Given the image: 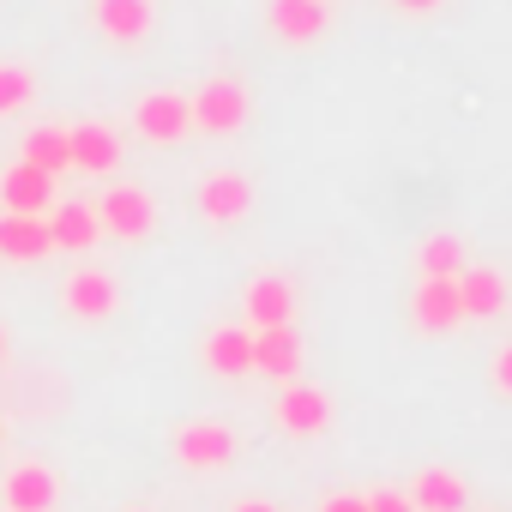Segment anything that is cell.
<instances>
[{"label":"cell","instance_id":"cell-1","mask_svg":"<svg viewBox=\"0 0 512 512\" xmlns=\"http://www.w3.org/2000/svg\"><path fill=\"white\" fill-rule=\"evenodd\" d=\"M187 103H193V127L199 133H235V127H247V85H235V79H205L199 97H187Z\"/></svg>","mask_w":512,"mask_h":512},{"label":"cell","instance_id":"cell-2","mask_svg":"<svg viewBox=\"0 0 512 512\" xmlns=\"http://www.w3.org/2000/svg\"><path fill=\"white\" fill-rule=\"evenodd\" d=\"M97 223H103L109 235H121V241H139V235L157 229V205H151V193H139V187H109L103 205H97Z\"/></svg>","mask_w":512,"mask_h":512},{"label":"cell","instance_id":"cell-3","mask_svg":"<svg viewBox=\"0 0 512 512\" xmlns=\"http://www.w3.org/2000/svg\"><path fill=\"white\" fill-rule=\"evenodd\" d=\"M133 127H139L151 145H175V139L193 127V103H187V97H175V91H151V97H139Z\"/></svg>","mask_w":512,"mask_h":512},{"label":"cell","instance_id":"cell-4","mask_svg":"<svg viewBox=\"0 0 512 512\" xmlns=\"http://www.w3.org/2000/svg\"><path fill=\"white\" fill-rule=\"evenodd\" d=\"M43 253H55V241H49V211H43V217H31V211H0V260L31 266V260H43Z\"/></svg>","mask_w":512,"mask_h":512},{"label":"cell","instance_id":"cell-5","mask_svg":"<svg viewBox=\"0 0 512 512\" xmlns=\"http://www.w3.org/2000/svg\"><path fill=\"white\" fill-rule=\"evenodd\" d=\"M247 332H266V326H296V284L290 278H253L247 296Z\"/></svg>","mask_w":512,"mask_h":512},{"label":"cell","instance_id":"cell-6","mask_svg":"<svg viewBox=\"0 0 512 512\" xmlns=\"http://www.w3.org/2000/svg\"><path fill=\"white\" fill-rule=\"evenodd\" d=\"M175 452H181L187 470H223V464L235 458V434H229L223 422H187V428L175 434Z\"/></svg>","mask_w":512,"mask_h":512},{"label":"cell","instance_id":"cell-7","mask_svg":"<svg viewBox=\"0 0 512 512\" xmlns=\"http://www.w3.org/2000/svg\"><path fill=\"white\" fill-rule=\"evenodd\" d=\"M49 205H55V175L31 169L25 157L0 175V211H31V217H43Z\"/></svg>","mask_w":512,"mask_h":512},{"label":"cell","instance_id":"cell-8","mask_svg":"<svg viewBox=\"0 0 512 512\" xmlns=\"http://www.w3.org/2000/svg\"><path fill=\"white\" fill-rule=\"evenodd\" d=\"M247 205H253V181H247V175L217 169V175L199 181V211H205L211 223H235V217H247Z\"/></svg>","mask_w":512,"mask_h":512},{"label":"cell","instance_id":"cell-9","mask_svg":"<svg viewBox=\"0 0 512 512\" xmlns=\"http://www.w3.org/2000/svg\"><path fill=\"white\" fill-rule=\"evenodd\" d=\"M157 7L151 0H91V25L109 37V43H139L151 31Z\"/></svg>","mask_w":512,"mask_h":512},{"label":"cell","instance_id":"cell-10","mask_svg":"<svg viewBox=\"0 0 512 512\" xmlns=\"http://www.w3.org/2000/svg\"><path fill=\"white\" fill-rule=\"evenodd\" d=\"M67 145H73V169H85V175H109V169L121 163V139H115V127H103V121L67 127Z\"/></svg>","mask_w":512,"mask_h":512},{"label":"cell","instance_id":"cell-11","mask_svg":"<svg viewBox=\"0 0 512 512\" xmlns=\"http://www.w3.org/2000/svg\"><path fill=\"white\" fill-rule=\"evenodd\" d=\"M115 302H121V290H115V278H109L103 266H79V272L67 278V308H73L79 320H109Z\"/></svg>","mask_w":512,"mask_h":512},{"label":"cell","instance_id":"cell-12","mask_svg":"<svg viewBox=\"0 0 512 512\" xmlns=\"http://www.w3.org/2000/svg\"><path fill=\"white\" fill-rule=\"evenodd\" d=\"M253 368L272 374V380H296V368H302V338H296V326H266V332H253Z\"/></svg>","mask_w":512,"mask_h":512},{"label":"cell","instance_id":"cell-13","mask_svg":"<svg viewBox=\"0 0 512 512\" xmlns=\"http://www.w3.org/2000/svg\"><path fill=\"white\" fill-rule=\"evenodd\" d=\"M458 302H464V320H494L506 308V278L494 266H464L458 278Z\"/></svg>","mask_w":512,"mask_h":512},{"label":"cell","instance_id":"cell-14","mask_svg":"<svg viewBox=\"0 0 512 512\" xmlns=\"http://www.w3.org/2000/svg\"><path fill=\"white\" fill-rule=\"evenodd\" d=\"M278 422L290 428V434H320L326 422H332V398L320 392V386H284L278 392Z\"/></svg>","mask_w":512,"mask_h":512},{"label":"cell","instance_id":"cell-15","mask_svg":"<svg viewBox=\"0 0 512 512\" xmlns=\"http://www.w3.org/2000/svg\"><path fill=\"white\" fill-rule=\"evenodd\" d=\"M97 235H103L97 205H85V199L55 205V217H49V241H55L61 253H85V247H97Z\"/></svg>","mask_w":512,"mask_h":512},{"label":"cell","instance_id":"cell-16","mask_svg":"<svg viewBox=\"0 0 512 512\" xmlns=\"http://www.w3.org/2000/svg\"><path fill=\"white\" fill-rule=\"evenodd\" d=\"M0 494H7V512H49L61 488H55V470L49 464H19Z\"/></svg>","mask_w":512,"mask_h":512},{"label":"cell","instance_id":"cell-17","mask_svg":"<svg viewBox=\"0 0 512 512\" xmlns=\"http://www.w3.org/2000/svg\"><path fill=\"white\" fill-rule=\"evenodd\" d=\"M458 320H464L458 284L452 278H422V290H416V326L422 332H452Z\"/></svg>","mask_w":512,"mask_h":512},{"label":"cell","instance_id":"cell-18","mask_svg":"<svg viewBox=\"0 0 512 512\" xmlns=\"http://www.w3.org/2000/svg\"><path fill=\"white\" fill-rule=\"evenodd\" d=\"M410 506L416 512H464L470 506V488L458 470H422L416 488H410Z\"/></svg>","mask_w":512,"mask_h":512},{"label":"cell","instance_id":"cell-19","mask_svg":"<svg viewBox=\"0 0 512 512\" xmlns=\"http://www.w3.org/2000/svg\"><path fill=\"white\" fill-rule=\"evenodd\" d=\"M205 368L223 374V380L247 374V368H253V332H247V326H223V332H211V338H205Z\"/></svg>","mask_w":512,"mask_h":512},{"label":"cell","instance_id":"cell-20","mask_svg":"<svg viewBox=\"0 0 512 512\" xmlns=\"http://www.w3.org/2000/svg\"><path fill=\"white\" fill-rule=\"evenodd\" d=\"M272 31L284 43H314L326 31V0H272Z\"/></svg>","mask_w":512,"mask_h":512},{"label":"cell","instance_id":"cell-21","mask_svg":"<svg viewBox=\"0 0 512 512\" xmlns=\"http://www.w3.org/2000/svg\"><path fill=\"white\" fill-rule=\"evenodd\" d=\"M25 163H31V169H43V175H61V169H73L67 127H31V133H25Z\"/></svg>","mask_w":512,"mask_h":512},{"label":"cell","instance_id":"cell-22","mask_svg":"<svg viewBox=\"0 0 512 512\" xmlns=\"http://www.w3.org/2000/svg\"><path fill=\"white\" fill-rule=\"evenodd\" d=\"M464 272V241L458 235H428L422 241V278H458Z\"/></svg>","mask_w":512,"mask_h":512},{"label":"cell","instance_id":"cell-23","mask_svg":"<svg viewBox=\"0 0 512 512\" xmlns=\"http://www.w3.org/2000/svg\"><path fill=\"white\" fill-rule=\"evenodd\" d=\"M31 91H37V79H31L25 67L0 61V115H19V109L31 103Z\"/></svg>","mask_w":512,"mask_h":512},{"label":"cell","instance_id":"cell-24","mask_svg":"<svg viewBox=\"0 0 512 512\" xmlns=\"http://www.w3.org/2000/svg\"><path fill=\"white\" fill-rule=\"evenodd\" d=\"M368 512H416V506H410V494H398V488H374V494H368Z\"/></svg>","mask_w":512,"mask_h":512},{"label":"cell","instance_id":"cell-25","mask_svg":"<svg viewBox=\"0 0 512 512\" xmlns=\"http://www.w3.org/2000/svg\"><path fill=\"white\" fill-rule=\"evenodd\" d=\"M320 512H368V494H332Z\"/></svg>","mask_w":512,"mask_h":512},{"label":"cell","instance_id":"cell-26","mask_svg":"<svg viewBox=\"0 0 512 512\" xmlns=\"http://www.w3.org/2000/svg\"><path fill=\"white\" fill-rule=\"evenodd\" d=\"M494 386L512 398V344H506V350H500V362H494Z\"/></svg>","mask_w":512,"mask_h":512},{"label":"cell","instance_id":"cell-27","mask_svg":"<svg viewBox=\"0 0 512 512\" xmlns=\"http://www.w3.org/2000/svg\"><path fill=\"white\" fill-rule=\"evenodd\" d=\"M392 7H398V13H434L440 0H392Z\"/></svg>","mask_w":512,"mask_h":512},{"label":"cell","instance_id":"cell-28","mask_svg":"<svg viewBox=\"0 0 512 512\" xmlns=\"http://www.w3.org/2000/svg\"><path fill=\"white\" fill-rule=\"evenodd\" d=\"M235 512H272V506H266V500H247V506H235Z\"/></svg>","mask_w":512,"mask_h":512},{"label":"cell","instance_id":"cell-29","mask_svg":"<svg viewBox=\"0 0 512 512\" xmlns=\"http://www.w3.org/2000/svg\"><path fill=\"white\" fill-rule=\"evenodd\" d=\"M133 512H151V506H133Z\"/></svg>","mask_w":512,"mask_h":512},{"label":"cell","instance_id":"cell-30","mask_svg":"<svg viewBox=\"0 0 512 512\" xmlns=\"http://www.w3.org/2000/svg\"><path fill=\"white\" fill-rule=\"evenodd\" d=\"M0 350H7V338H0Z\"/></svg>","mask_w":512,"mask_h":512}]
</instances>
